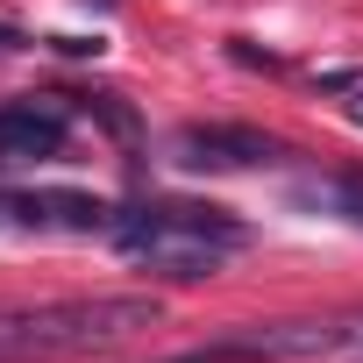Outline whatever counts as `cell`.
<instances>
[{"instance_id":"obj_5","label":"cell","mask_w":363,"mask_h":363,"mask_svg":"<svg viewBox=\"0 0 363 363\" xmlns=\"http://www.w3.org/2000/svg\"><path fill=\"white\" fill-rule=\"evenodd\" d=\"M72 143V114L50 100H8L0 107V164H50Z\"/></svg>"},{"instance_id":"obj_2","label":"cell","mask_w":363,"mask_h":363,"mask_svg":"<svg viewBox=\"0 0 363 363\" xmlns=\"http://www.w3.org/2000/svg\"><path fill=\"white\" fill-rule=\"evenodd\" d=\"M114 250L143 271H164V278H214L242 242L250 228L221 207H200V200H143L128 214H114Z\"/></svg>"},{"instance_id":"obj_7","label":"cell","mask_w":363,"mask_h":363,"mask_svg":"<svg viewBox=\"0 0 363 363\" xmlns=\"http://www.w3.org/2000/svg\"><path fill=\"white\" fill-rule=\"evenodd\" d=\"M299 214H328V221H349L363 228V171H320V178H292L285 193Z\"/></svg>"},{"instance_id":"obj_4","label":"cell","mask_w":363,"mask_h":363,"mask_svg":"<svg viewBox=\"0 0 363 363\" xmlns=\"http://www.w3.org/2000/svg\"><path fill=\"white\" fill-rule=\"evenodd\" d=\"M171 150H178L186 171H264V164H285V143H271L264 128H228V121L178 128Z\"/></svg>"},{"instance_id":"obj_6","label":"cell","mask_w":363,"mask_h":363,"mask_svg":"<svg viewBox=\"0 0 363 363\" xmlns=\"http://www.w3.org/2000/svg\"><path fill=\"white\" fill-rule=\"evenodd\" d=\"M0 214L22 228H72V235H107L114 207L93 193H0Z\"/></svg>"},{"instance_id":"obj_8","label":"cell","mask_w":363,"mask_h":363,"mask_svg":"<svg viewBox=\"0 0 363 363\" xmlns=\"http://www.w3.org/2000/svg\"><path fill=\"white\" fill-rule=\"evenodd\" d=\"M22 50H29V36H22V29H8V22H0V57H22Z\"/></svg>"},{"instance_id":"obj_9","label":"cell","mask_w":363,"mask_h":363,"mask_svg":"<svg viewBox=\"0 0 363 363\" xmlns=\"http://www.w3.org/2000/svg\"><path fill=\"white\" fill-rule=\"evenodd\" d=\"M349 121H356V128H363V86H356V93H349Z\"/></svg>"},{"instance_id":"obj_1","label":"cell","mask_w":363,"mask_h":363,"mask_svg":"<svg viewBox=\"0 0 363 363\" xmlns=\"http://www.w3.org/2000/svg\"><path fill=\"white\" fill-rule=\"evenodd\" d=\"M164 306L150 292H93V299H43V306H0V363H50L114 349L143 328H157Z\"/></svg>"},{"instance_id":"obj_3","label":"cell","mask_w":363,"mask_h":363,"mask_svg":"<svg viewBox=\"0 0 363 363\" xmlns=\"http://www.w3.org/2000/svg\"><path fill=\"white\" fill-rule=\"evenodd\" d=\"M164 363H363V313H313V320H250Z\"/></svg>"}]
</instances>
